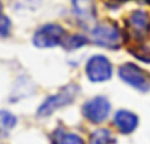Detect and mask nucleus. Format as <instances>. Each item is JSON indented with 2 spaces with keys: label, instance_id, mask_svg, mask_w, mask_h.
Here are the masks:
<instances>
[{
  "label": "nucleus",
  "instance_id": "f257e3e1",
  "mask_svg": "<svg viewBox=\"0 0 150 144\" xmlns=\"http://www.w3.org/2000/svg\"><path fill=\"white\" fill-rule=\"evenodd\" d=\"M79 92V87L76 84H69L65 88H62L60 92H57L56 95L49 96L45 102L40 105L37 115L40 117H47V116L52 115L53 112H56L57 110H60L61 107L71 104L77 96Z\"/></svg>",
  "mask_w": 150,
  "mask_h": 144
},
{
  "label": "nucleus",
  "instance_id": "f03ea898",
  "mask_svg": "<svg viewBox=\"0 0 150 144\" xmlns=\"http://www.w3.org/2000/svg\"><path fill=\"white\" fill-rule=\"evenodd\" d=\"M118 75L126 84L132 85L141 92H146L150 90V80L147 75L133 63L122 64L118 69Z\"/></svg>",
  "mask_w": 150,
  "mask_h": 144
},
{
  "label": "nucleus",
  "instance_id": "7ed1b4c3",
  "mask_svg": "<svg viewBox=\"0 0 150 144\" xmlns=\"http://www.w3.org/2000/svg\"><path fill=\"white\" fill-rule=\"evenodd\" d=\"M65 37L64 28L59 24H45L36 31L33 36V44L39 48H51L61 44Z\"/></svg>",
  "mask_w": 150,
  "mask_h": 144
},
{
  "label": "nucleus",
  "instance_id": "20e7f679",
  "mask_svg": "<svg viewBox=\"0 0 150 144\" xmlns=\"http://www.w3.org/2000/svg\"><path fill=\"white\" fill-rule=\"evenodd\" d=\"M85 72L88 75L89 80L93 83L106 82L112 76V64L102 55L92 56L85 65Z\"/></svg>",
  "mask_w": 150,
  "mask_h": 144
},
{
  "label": "nucleus",
  "instance_id": "39448f33",
  "mask_svg": "<svg viewBox=\"0 0 150 144\" xmlns=\"http://www.w3.org/2000/svg\"><path fill=\"white\" fill-rule=\"evenodd\" d=\"M110 112V103L105 96H96L89 102H86L82 107V113L89 122L92 123H102L108 117Z\"/></svg>",
  "mask_w": 150,
  "mask_h": 144
},
{
  "label": "nucleus",
  "instance_id": "423d86ee",
  "mask_svg": "<svg viewBox=\"0 0 150 144\" xmlns=\"http://www.w3.org/2000/svg\"><path fill=\"white\" fill-rule=\"evenodd\" d=\"M92 39L101 47L118 48L121 43V34L113 24H100L92 31Z\"/></svg>",
  "mask_w": 150,
  "mask_h": 144
},
{
  "label": "nucleus",
  "instance_id": "0eeeda50",
  "mask_svg": "<svg viewBox=\"0 0 150 144\" xmlns=\"http://www.w3.org/2000/svg\"><path fill=\"white\" fill-rule=\"evenodd\" d=\"M127 29L136 39H142L150 31V17L145 11H134L127 19Z\"/></svg>",
  "mask_w": 150,
  "mask_h": 144
},
{
  "label": "nucleus",
  "instance_id": "6e6552de",
  "mask_svg": "<svg viewBox=\"0 0 150 144\" xmlns=\"http://www.w3.org/2000/svg\"><path fill=\"white\" fill-rule=\"evenodd\" d=\"M114 125L121 133H132L138 127V117L130 111L121 110L114 115Z\"/></svg>",
  "mask_w": 150,
  "mask_h": 144
},
{
  "label": "nucleus",
  "instance_id": "1a4fd4ad",
  "mask_svg": "<svg viewBox=\"0 0 150 144\" xmlns=\"http://www.w3.org/2000/svg\"><path fill=\"white\" fill-rule=\"evenodd\" d=\"M73 7L77 16L81 20L91 21L94 16L93 0H73Z\"/></svg>",
  "mask_w": 150,
  "mask_h": 144
},
{
  "label": "nucleus",
  "instance_id": "9d476101",
  "mask_svg": "<svg viewBox=\"0 0 150 144\" xmlns=\"http://www.w3.org/2000/svg\"><path fill=\"white\" fill-rule=\"evenodd\" d=\"M114 139L112 136V132L106 128H100L92 132L89 138V144H113Z\"/></svg>",
  "mask_w": 150,
  "mask_h": 144
},
{
  "label": "nucleus",
  "instance_id": "9b49d317",
  "mask_svg": "<svg viewBox=\"0 0 150 144\" xmlns=\"http://www.w3.org/2000/svg\"><path fill=\"white\" fill-rule=\"evenodd\" d=\"M16 125V117L11 112L0 110V135H4Z\"/></svg>",
  "mask_w": 150,
  "mask_h": 144
},
{
  "label": "nucleus",
  "instance_id": "f8f14e48",
  "mask_svg": "<svg viewBox=\"0 0 150 144\" xmlns=\"http://www.w3.org/2000/svg\"><path fill=\"white\" fill-rule=\"evenodd\" d=\"M61 44L65 49L72 51V49H76V48H80L84 44H86V39L84 36H80V35H72V36L64 37Z\"/></svg>",
  "mask_w": 150,
  "mask_h": 144
},
{
  "label": "nucleus",
  "instance_id": "ddd939ff",
  "mask_svg": "<svg viewBox=\"0 0 150 144\" xmlns=\"http://www.w3.org/2000/svg\"><path fill=\"white\" fill-rule=\"evenodd\" d=\"M57 144H85L84 140L76 133H65L59 139Z\"/></svg>",
  "mask_w": 150,
  "mask_h": 144
},
{
  "label": "nucleus",
  "instance_id": "4468645a",
  "mask_svg": "<svg viewBox=\"0 0 150 144\" xmlns=\"http://www.w3.org/2000/svg\"><path fill=\"white\" fill-rule=\"evenodd\" d=\"M9 29H11V21L7 16L0 15V36H6L8 35Z\"/></svg>",
  "mask_w": 150,
  "mask_h": 144
},
{
  "label": "nucleus",
  "instance_id": "2eb2a0df",
  "mask_svg": "<svg viewBox=\"0 0 150 144\" xmlns=\"http://www.w3.org/2000/svg\"><path fill=\"white\" fill-rule=\"evenodd\" d=\"M1 9H3V4H1V1H0V15H1Z\"/></svg>",
  "mask_w": 150,
  "mask_h": 144
},
{
  "label": "nucleus",
  "instance_id": "dca6fc26",
  "mask_svg": "<svg viewBox=\"0 0 150 144\" xmlns=\"http://www.w3.org/2000/svg\"><path fill=\"white\" fill-rule=\"evenodd\" d=\"M147 1H149V3H150V0H147Z\"/></svg>",
  "mask_w": 150,
  "mask_h": 144
}]
</instances>
